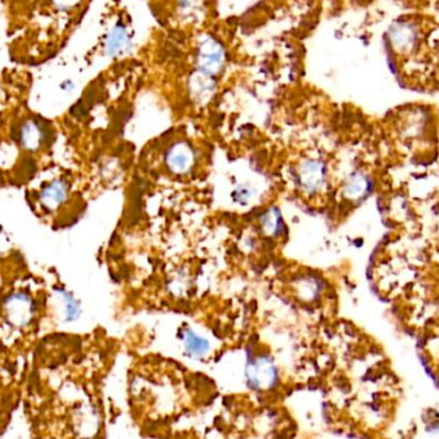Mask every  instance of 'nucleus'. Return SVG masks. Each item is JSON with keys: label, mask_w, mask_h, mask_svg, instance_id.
Listing matches in <instances>:
<instances>
[{"label": "nucleus", "mask_w": 439, "mask_h": 439, "mask_svg": "<svg viewBox=\"0 0 439 439\" xmlns=\"http://www.w3.org/2000/svg\"><path fill=\"white\" fill-rule=\"evenodd\" d=\"M199 73L213 76L223 70L225 63V51L221 44L213 38H204L199 43L197 53Z\"/></svg>", "instance_id": "obj_4"}, {"label": "nucleus", "mask_w": 439, "mask_h": 439, "mask_svg": "<svg viewBox=\"0 0 439 439\" xmlns=\"http://www.w3.org/2000/svg\"><path fill=\"white\" fill-rule=\"evenodd\" d=\"M55 293L62 298L65 306V320L66 322H73L79 319L81 315V305L79 300L73 295V292H68L66 289L55 288Z\"/></svg>", "instance_id": "obj_12"}, {"label": "nucleus", "mask_w": 439, "mask_h": 439, "mask_svg": "<svg viewBox=\"0 0 439 439\" xmlns=\"http://www.w3.org/2000/svg\"><path fill=\"white\" fill-rule=\"evenodd\" d=\"M388 53L398 73L413 79L416 71L439 68V25L420 16L394 21L388 31Z\"/></svg>", "instance_id": "obj_1"}, {"label": "nucleus", "mask_w": 439, "mask_h": 439, "mask_svg": "<svg viewBox=\"0 0 439 439\" xmlns=\"http://www.w3.org/2000/svg\"><path fill=\"white\" fill-rule=\"evenodd\" d=\"M53 7L58 11H68L73 8L78 7L81 0H51Z\"/></svg>", "instance_id": "obj_15"}, {"label": "nucleus", "mask_w": 439, "mask_h": 439, "mask_svg": "<svg viewBox=\"0 0 439 439\" xmlns=\"http://www.w3.org/2000/svg\"><path fill=\"white\" fill-rule=\"evenodd\" d=\"M184 348L185 352L194 359H201L210 351V342L203 337L196 334L194 332L188 330L184 334Z\"/></svg>", "instance_id": "obj_10"}, {"label": "nucleus", "mask_w": 439, "mask_h": 439, "mask_svg": "<svg viewBox=\"0 0 439 439\" xmlns=\"http://www.w3.org/2000/svg\"><path fill=\"white\" fill-rule=\"evenodd\" d=\"M194 162V154L191 147L185 143H177L171 147L167 153V164L170 170L176 174H184L191 169Z\"/></svg>", "instance_id": "obj_9"}, {"label": "nucleus", "mask_w": 439, "mask_h": 439, "mask_svg": "<svg viewBox=\"0 0 439 439\" xmlns=\"http://www.w3.org/2000/svg\"><path fill=\"white\" fill-rule=\"evenodd\" d=\"M213 88H215V84L210 75L198 71L197 75H194L191 79V90L198 98L208 97L211 92H213Z\"/></svg>", "instance_id": "obj_13"}, {"label": "nucleus", "mask_w": 439, "mask_h": 439, "mask_svg": "<svg viewBox=\"0 0 439 439\" xmlns=\"http://www.w3.org/2000/svg\"><path fill=\"white\" fill-rule=\"evenodd\" d=\"M245 378L249 389L265 391L275 386L279 373L275 364L269 357H258L249 362L245 369Z\"/></svg>", "instance_id": "obj_3"}, {"label": "nucleus", "mask_w": 439, "mask_h": 439, "mask_svg": "<svg viewBox=\"0 0 439 439\" xmlns=\"http://www.w3.org/2000/svg\"><path fill=\"white\" fill-rule=\"evenodd\" d=\"M36 302L26 292H14L3 301V312L16 328H26L36 315Z\"/></svg>", "instance_id": "obj_2"}, {"label": "nucleus", "mask_w": 439, "mask_h": 439, "mask_svg": "<svg viewBox=\"0 0 439 439\" xmlns=\"http://www.w3.org/2000/svg\"><path fill=\"white\" fill-rule=\"evenodd\" d=\"M46 142V132L39 121L28 118L21 125L20 144L25 151L38 152Z\"/></svg>", "instance_id": "obj_8"}, {"label": "nucleus", "mask_w": 439, "mask_h": 439, "mask_svg": "<svg viewBox=\"0 0 439 439\" xmlns=\"http://www.w3.org/2000/svg\"><path fill=\"white\" fill-rule=\"evenodd\" d=\"M68 191V183L65 179H54L40 191V206L49 212L57 211L66 203Z\"/></svg>", "instance_id": "obj_5"}, {"label": "nucleus", "mask_w": 439, "mask_h": 439, "mask_svg": "<svg viewBox=\"0 0 439 439\" xmlns=\"http://www.w3.org/2000/svg\"><path fill=\"white\" fill-rule=\"evenodd\" d=\"M263 226L269 233H275L280 226V215L277 211H269L263 217Z\"/></svg>", "instance_id": "obj_14"}, {"label": "nucleus", "mask_w": 439, "mask_h": 439, "mask_svg": "<svg viewBox=\"0 0 439 439\" xmlns=\"http://www.w3.org/2000/svg\"><path fill=\"white\" fill-rule=\"evenodd\" d=\"M300 181L302 188L310 193H315L322 189L325 183V167L322 162L317 159H308L302 164Z\"/></svg>", "instance_id": "obj_7"}, {"label": "nucleus", "mask_w": 439, "mask_h": 439, "mask_svg": "<svg viewBox=\"0 0 439 439\" xmlns=\"http://www.w3.org/2000/svg\"><path fill=\"white\" fill-rule=\"evenodd\" d=\"M370 191V179L364 174H354V176L348 180L344 186V196L351 201H357L361 198L366 197Z\"/></svg>", "instance_id": "obj_11"}, {"label": "nucleus", "mask_w": 439, "mask_h": 439, "mask_svg": "<svg viewBox=\"0 0 439 439\" xmlns=\"http://www.w3.org/2000/svg\"><path fill=\"white\" fill-rule=\"evenodd\" d=\"M132 38L124 23L118 22L107 33L105 41V52L110 57L122 55L132 49Z\"/></svg>", "instance_id": "obj_6"}]
</instances>
